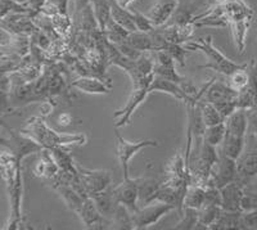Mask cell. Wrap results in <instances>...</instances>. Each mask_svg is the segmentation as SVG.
<instances>
[{"label":"cell","instance_id":"cell-1","mask_svg":"<svg viewBox=\"0 0 257 230\" xmlns=\"http://www.w3.org/2000/svg\"><path fill=\"white\" fill-rule=\"evenodd\" d=\"M0 166H2V176L7 184L11 206H12V215L6 229H20V224H22V194H24L21 161H18L8 149L3 148L0 156Z\"/></svg>","mask_w":257,"mask_h":230},{"label":"cell","instance_id":"cell-2","mask_svg":"<svg viewBox=\"0 0 257 230\" xmlns=\"http://www.w3.org/2000/svg\"><path fill=\"white\" fill-rule=\"evenodd\" d=\"M20 131L47 149H53L57 147L84 146L88 142V137L85 134L58 133L50 128L45 123L44 117L41 116H35L27 120L25 126Z\"/></svg>","mask_w":257,"mask_h":230},{"label":"cell","instance_id":"cell-3","mask_svg":"<svg viewBox=\"0 0 257 230\" xmlns=\"http://www.w3.org/2000/svg\"><path fill=\"white\" fill-rule=\"evenodd\" d=\"M184 47L187 50H194V52L203 53L208 58V63L199 66V68H208V70L216 71L220 75H224L226 77L234 73L235 71L240 70V68L247 67V63H237V62L231 61L226 56H224L217 48H215L212 43V36H207V38H199L194 39V40H189L184 44Z\"/></svg>","mask_w":257,"mask_h":230},{"label":"cell","instance_id":"cell-4","mask_svg":"<svg viewBox=\"0 0 257 230\" xmlns=\"http://www.w3.org/2000/svg\"><path fill=\"white\" fill-rule=\"evenodd\" d=\"M237 170L235 181L244 188L257 176V135L253 133H247L244 149L237 160Z\"/></svg>","mask_w":257,"mask_h":230},{"label":"cell","instance_id":"cell-5","mask_svg":"<svg viewBox=\"0 0 257 230\" xmlns=\"http://www.w3.org/2000/svg\"><path fill=\"white\" fill-rule=\"evenodd\" d=\"M114 138H116V156L118 163H120L121 171H122L123 178H128V162L137 153L148 147H158L157 140L142 139V140H127L121 137L118 131H114Z\"/></svg>","mask_w":257,"mask_h":230},{"label":"cell","instance_id":"cell-6","mask_svg":"<svg viewBox=\"0 0 257 230\" xmlns=\"http://www.w3.org/2000/svg\"><path fill=\"white\" fill-rule=\"evenodd\" d=\"M2 146H3V148L8 149L21 162L32 153H39L43 149V147L36 143L35 140L30 139L29 137L22 134L21 131H13L12 129H9L8 137L3 134Z\"/></svg>","mask_w":257,"mask_h":230},{"label":"cell","instance_id":"cell-7","mask_svg":"<svg viewBox=\"0 0 257 230\" xmlns=\"http://www.w3.org/2000/svg\"><path fill=\"white\" fill-rule=\"evenodd\" d=\"M176 208L173 204L164 203V202H152L143 207H139L135 212H133V221L134 229H148L157 224L164 216L169 215L171 211Z\"/></svg>","mask_w":257,"mask_h":230},{"label":"cell","instance_id":"cell-8","mask_svg":"<svg viewBox=\"0 0 257 230\" xmlns=\"http://www.w3.org/2000/svg\"><path fill=\"white\" fill-rule=\"evenodd\" d=\"M77 172L89 197L112 187V175L108 170H90L77 163Z\"/></svg>","mask_w":257,"mask_h":230},{"label":"cell","instance_id":"cell-9","mask_svg":"<svg viewBox=\"0 0 257 230\" xmlns=\"http://www.w3.org/2000/svg\"><path fill=\"white\" fill-rule=\"evenodd\" d=\"M237 161L220 153L219 160L212 167L207 185L211 184L217 189H221L225 185L237 180Z\"/></svg>","mask_w":257,"mask_h":230},{"label":"cell","instance_id":"cell-10","mask_svg":"<svg viewBox=\"0 0 257 230\" xmlns=\"http://www.w3.org/2000/svg\"><path fill=\"white\" fill-rule=\"evenodd\" d=\"M149 86L151 85H138V86H133V90L130 96H128L127 102L125 103L121 109L116 111L113 113L114 119H118L116 123V128H125L130 120H132L133 114L137 111L138 107L147 99V96L149 95Z\"/></svg>","mask_w":257,"mask_h":230},{"label":"cell","instance_id":"cell-11","mask_svg":"<svg viewBox=\"0 0 257 230\" xmlns=\"http://www.w3.org/2000/svg\"><path fill=\"white\" fill-rule=\"evenodd\" d=\"M165 93L167 95L173 96L179 102H183L185 104H189V103H197L202 98L198 96H193L192 94L188 93L184 87L181 86L180 84L175 81H171L169 79H165L162 76L155 75L152 80V84L149 86V93Z\"/></svg>","mask_w":257,"mask_h":230},{"label":"cell","instance_id":"cell-12","mask_svg":"<svg viewBox=\"0 0 257 230\" xmlns=\"http://www.w3.org/2000/svg\"><path fill=\"white\" fill-rule=\"evenodd\" d=\"M117 201L121 204L126 206L132 212L139 208V184H138V178H123L122 183L112 187Z\"/></svg>","mask_w":257,"mask_h":230},{"label":"cell","instance_id":"cell-13","mask_svg":"<svg viewBox=\"0 0 257 230\" xmlns=\"http://www.w3.org/2000/svg\"><path fill=\"white\" fill-rule=\"evenodd\" d=\"M77 216L85 225V227H88V229H108L111 227V221L100 213L99 208L96 207L95 202L91 197L85 198L81 211Z\"/></svg>","mask_w":257,"mask_h":230},{"label":"cell","instance_id":"cell-14","mask_svg":"<svg viewBox=\"0 0 257 230\" xmlns=\"http://www.w3.org/2000/svg\"><path fill=\"white\" fill-rule=\"evenodd\" d=\"M178 7L179 0H157L146 15L156 27H162L174 17Z\"/></svg>","mask_w":257,"mask_h":230},{"label":"cell","instance_id":"cell-15","mask_svg":"<svg viewBox=\"0 0 257 230\" xmlns=\"http://www.w3.org/2000/svg\"><path fill=\"white\" fill-rule=\"evenodd\" d=\"M221 194V207L225 211H242L240 204L244 195V187L238 181L225 185L220 189ZM243 212V211H242Z\"/></svg>","mask_w":257,"mask_h":230},{"label":"cell","instance_id":"cell-16","mask_svg":"<svg viewBox=\"0 0 257 230\" xmlns=\"http://www.w3.org/2000/svg\"><path fill=\"white\" fill-rule=\"evenodd\" d=\"M238 93L239 91L235 90L229 84L221 81V80H216V77H213L207 91H206L205 96H203V99L215 104V103L226 102V100H235Z\"/></svg>","mask_w":257,"mask_h":230},{"label":"cell","instance_id":"cell-17","mask_svg":"<svg viewBox=\"0 0 257 230\" xmlns=\"http://www.w3.org/2000/svg\"><path fill=\"white\" fill-rule=\"evenodd\" d=\"M71 85L77 90L88 94H108L111 91L109 82H105L104 80L96 76H82L71 82Z\"/></svg>","mask_w":257,"mask_h":230},{"label":"cell","instance_id":"cell-18","mask_svg":"<svg viewBox=\"0 0 257 230\" xmlns=\"http://www.w3.org/2000/svg\"><path fill=\"white\" fill-rule=\"evenodd\" d=\"M91 198L95 202L96 207L99 208L100 213H102L107 220L111 221V218L113 217L114 212H116L117 210V206L120 204V202L117 201L112 187L108 188V189L103 190V192L100 193H96V194H94Z\"/></svg>","mask_w":257,"mask_h":230},{"label":"cell","instance_id":"cell-19","mask_svg":"<svg viewBox=\"0 0 257 230\" xmlns=\"http://www.w3.org/2000/svg\"><path fill=\"white\" fill-rule=\"evenodd\" d=\"M226 125V133L238 137H247L248 133V117H247V109H237L233 114L225 120Z\"/></svg>","mask_w":257,"mask_h":230},{"label":"cell","instance_id":"cell-20","mask_svg":"<svg viewBox=\"0 0 257 230\" xmlns=\"http://www.w3.org/2000/svg\"><path fill=\"white\" fill-rule=\"evenodd\" d=\"M138 184H139V204L146 206L152 203L153 197L162 183L152 176H144V178H138Z\"/></svg>","mask_w":257,"mask_h":230},{"label":"cell","instance_id":"cell-21","mask_svg":"<svg viewBox=\"0 0 257 230\" xmlns=\"http://www.w3.org/2000/svg\"><path fill=\"white\" fill-rule=\"evenodd\" d=\"M109 4H111L112 20L116 21L117 24L121 25L122 27H125L127 31H138L137 26H135L134 15H133L132 9L122 8L120 4L116 3V0H109Z\"/></svg>","mask_w":257,"mask_h":230},{"label":"cell","instance_id":"cell-22","mask_svg":"<svg viewBox=\"0 0 257 230\" xmlns=\"http://www.w3.org/2000/svg\"><path fill=\"white\" fill-rule=\"evenodd\" d=\"M245 146V137H238V135H233L226 133L225 139L221 144V155L230 157L233 160L237 161L239 156L242 155L243 149Z\"/></svg>","mask_w":257,"mask_h":230},{"label":"cell","instance_id":"cell-23","mask_svg":"<svg viewBox=\"0 0 257 230\" xmlns=\"http://www.w3.org/2000/svg\"><path fill=\"white\" fill-rule=\"evenodd\" d=\"M251 22L252 20H243L237 21V22H230V25H229L234 39V45H235L239 54L244 53L245 44H247V35H248Z\"/></svg>","mask_w":257,"mask_h":230},{"label":"cell","instance_id":"cell-24","mask_svg":"<svg viewBox=\"0 0 257 230\" xmlns=\"http://www.w3.org/2000/svg\"><path fill=\"white\" fill-rule=\"evenodd\" d=\"M210 229H243V212L242 211H225Z\"/></svg>","mask_w":257,"mask_h":230},{"label":"cell","instance_id":"cell-25","mask_svg":"<svg viewBox=\"0 0 257 230\" xmlns=\"http://www.w3.org/2000/svg\"><path fill=\"white\" fill-rule=\"evenodd\" d=\"M50 151H52L53 157H54L62 172H66V174L70 175L77 174V163L73 161V157L71 156L70 152L66 149V147H57V148H53Z\"/></svg>","mask_w":257,"mask_h":230},{"label":"cell","instance_id":"cell-26","mask_svg":"<svg viewBox=\"0 0 257 230\" xmlns=\"http://www.w3.org/2000/svg\"><path fill=\"white\" fill-rule=\"evenodd\" d=\"M198 211L199 221L197 229H210L221 215L222 207L220 204H203Z\"/></svg>","mask_w":257,"mask_h":230},{"label":"cell","instance_id":"cell-27","mask_svg":"<svg viewBox=\"0 0 257 230\" xmlns=\"http://www.w3.org/2000/svg\"><path fill=\"white\" fill-rule=\"evenodd\" d=\"M126 43L133 47L134 49L139 50V52H153L155 47H153V40L151 38L149 32H142V31H134L130 32L126 39Z\"/></svg>","mask_w":257,"mask_h":230},{"label":"cell","instance_id":"cell-28","mask_svg":"<svg viewBox=\"0 0 257 230\" xmlns=\"http://www.w3.org/2000/svg\"><path fill=\"white\" fill-rule=\"evenodd\" d=\"M90 4L93 7L94 15H95L96 22H98L100 31H104L105 26L112 20L109 0H90Z\"/></svg>","mask_w":257,"mask_h":230},{"label":"cell","instance_id":"cell-29","mask_svg":"<svg viewBox=\"0 0 257 230\" xmlns=\"http://www.w3.org/2000/svg\"><path fill=\"white\" fill-rule=\"evenodd\" d=\"M206 201V188L201 185H193L190 184L188 187L187 194L184 197V204L183 207H190L199 210Z\"/></svg>","mask_w":257,"mask_h":230},{"label":"cell","instance_id":"cell-30","mask_svg":"<svg viewBox=\"0 0 257 230\" xmlns=\"http://www.w3.org/2000/svg\"><path fill=\"white\" fill-rule=\"evenodd\" d=\"M199 108H201V113L202 119H203V123H205L206 128L207 126L217 125L220 123H224L225 120L222 119V116L220 114V112L217 111V108L215 107V104L207 102L206 99H199L198 100Z\"/></svg>","mask_w":257,"mask_h":230},{"label":"cell","instance_id":"cell-31","mask_svg":"<svg viewBox=\"0 0 257 230\" xmlns=\"http://www.w3.org/2000/svg\"><path fill=\"white\" fill-rule=\"evenodd\" d=\"M225 135H226V125H225L224 121V123H220L217 125L207 126L205 133H203V140H205L206 143L217 148L224 142Z\"/></svg>","mask_w":257,"mask_h":230},{"label":"cell","instance_id":"cell-32","mask_svg":"<svg viewBox=\"0 0 257 230\" xmlns=\"http://www.w3.org/2000/svg\"><path fill=\"white\" fill-rule=\"evenodd\" d=\"M103 34H104L105 39H107L109 43L121 44V43H123L126 39H127L130 31H127L125 27H122L121 25L117 24L116 21L111 20L108 22V25L105 26Z\"/></svg>","mask_w":257,"mask_h":230},{"label":"cell","instance_id":"cell-33","mask_svg":"<svg viewBox=\"0 0 257 230\" xmlns=\"http://www.w3.org/2000/svg\"><path fill=\"white\" fill-rule=\"evenodd\" d=\"M199 221V211L190 207H183L180 213V221L175 225V229H197Z\"/></svg>","mask_w":257,"mask_h":230},{"label":"cell","instance_id":"cell-34","mask_svg":"<svg viewBox=\"0 0 257 230\" xmlns=\"http://www.w3.org/2000/svg\"><path fill=\"white\" fill-rule=\"evenodd\" d=\"M52 18V25L56 30V32L59 36H68L72 30V21L68 17V15H59L53 16Z\"/></svg>","mask_w":257,"mask_h":230},{"label":"cell","instance_id":"cell-35","mask_svg":"<svg viewBox=\"0 0 257 230\" xmlns=\"http://www.w3.org/2000/svg\"><path fill=\"white\" fill-rule=\"evenodd\" d=\"M229 79V85L231 87H234L237 91L243 90L244 87H247L249 82V72H248V66L244 68H240V70L235 71L234 73H231L228 77Z\"/></svg>","mask_w":257,"mask_h":230},{"label":"cell","instance_id":"cell-36","mask_svg":"<svg viewBox=\"0 0 257 230\" xmlns=\"http://www.w3.org/2000/svg\"><path fill=\"white\" fill-rule=\"evenodd\" d=\"M161 50H166L171 54L174 59H175L176 63H179L183 67L185 66V56H187V52L188 50L185 49V47L183 44H167L166 47L164 49Z\"/></svg>","mask_w":257,"mask_h":230},{"label":"cell","instance_id":"cell-37","mask_svg":"<svg viewBox=\"0 0 257 230\" xmlns=\"http://www.w3.org/2000/svg\"><path fill=\"white\" fill-rule=\"evenodd\" d=\"M248 72H249V82L247 85V89L251 91L254 100V109H257V59L248 63Z\"/></svg>","mask_w":257,"mask_h":230},{"label":"cell","instance_id":"cell-38","mask_svg":"<svg viewBox=\"0 0 257 230\" xmlns=\"http://www.w3.org/2000/svg\"><path fill=\"white\" fill-rule=\"evenodd\" d=\"M133 15H134V22L138 31L151 32L156 29L155 25L152 24V21L147 17V15H143V13L138 12V11H133Z\"/></svg>","mask_w":257,"mask_h":230},{"label":"cell","instance_id":"cell-39","mask_svg":"<svg viewBox=\"0 0 257 230\" xmlns=\"http://www.w3.org/2000/svg\"><path fill=\"white\" fill-rule=\"evenodd\" d=\"M243 212L257 210V192H251V190L244 189V195L242 198V204H240Z\"/></svg>","mask_w":257,"mask_h":230},{"label":"cell","instance_id":"cell-40","mask_svg":"<svg viewBox=\"0 0 257 230\" xmlns=\"http://www.w3.org/2000/svg\"><path fill=\"white\" fill-rule=\"evenodd\" d=\"M243 229H257V210L243 212Z\"/></svg>","mask_w":257,"mask_h":230},{"label":"cell","instance_id":"cell-41","mask_svg":"<svg viewBox=\"0 0 257 230\" xmlns=\"http://www.w3.org/2000/svg\"><path fill=\"white\" fill-rule=\"evenodd\" d=\"M73 121V117L71 116L70 113H61L58 116V119H57V124H58L61 128H67V126H70L71 124H72Z\"/></svg>","mask_w":257,"mask_h":230},{"label":"cell","instance_id":"cell-42","mask_svg":"<svg viewBox=\"0 0 257 230\" xmlns=\"http://www.w3.org/2000/svg\"><path fill=\"white\" fill-rule=\"evenodd\" d=\"M137 0H116V3L117 4H120L122 8H128L130 7V4L135 3Z\"/></svg>","mask_w":257,"mask_h":230},{"label":"cell","instance_id":"cell-43","mask_svg":"<svg viewBox=\"0 0 257 230\" xmlns=\"http://www.w3.org/2000/svg\"><path fill=\"white\" fill-rule=\"evenodd\" d=\"M13 2H16L18 4H22V6H27V3H30L31 0H13Z\"/></svg>","mask_w":257,"mask_h":230},{"label":"cell","instance_id":"cell-44","mask_svg":"<svg viewBox=\"0 0 257 230\" xmlns=\"http://www.w3.org/2000/svg\"><path fill=\"white\" fill-rule=\"evenodd\" d=\"M256 135H257V134H256Z\"/></svg>","mask_w":257,"mask_h":230}]
</instances>
